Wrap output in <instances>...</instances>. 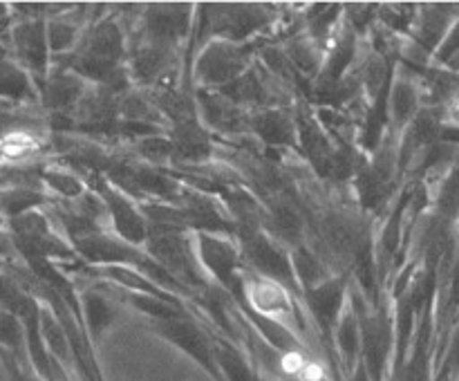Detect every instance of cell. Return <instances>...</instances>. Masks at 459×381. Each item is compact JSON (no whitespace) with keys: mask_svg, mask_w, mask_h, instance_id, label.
<instances>
[{"mask_svg":"<svg viewBox=\"0 0 459 381\" xmlns=\"http://www.w3.org/2000/svg\"><path fill=\"white\" fill-rule=\"evenodd\" d=\"M85 31L81 30L76 22L67 21L63 16H52L48 18V40H49V52L52 58H65L79 48L81 39H83Z\"/></svg>","mask_w":459,"mask_h":381,"instance_id":"603a6c76","label":"cell"},{"mask_svg":"<svg viewBox=\"0 0 459 381\" xmlns=\"http://www.w3.org/2000/svg\"><path fill=\"white\" fill-rule=\"evenodd\" d=\"M299 303V296L291 294L287 287L245 269V299H242L238 307H249L254 312L267 314V316L278 318V321H285L291 325L300 316Z\"/></svg>","mask_w":459,"mask_h":381,"instance_id":"8fae6325","label":"cell"},{"mask_svg":"<svg viewBox=\"0 0 459 381\" xmlns=\"http://www.w3.org/2000/svg\"><path fill=\"white\" fill-rule=\"evenodd\" d=\"M193 25H195V4H146L142 16V43L173 52L179 43L193 39Z\"/></svg>","mask_w":459,"mask_h":381,"instance_id":"52a82bcc","label":"cell"},{"mask_svg":"<svg viewBox=\"0 0 459 381\" xmlns=\"http://www.w3.org/2000/svg\"><path fill=\"white\" fill-rule=\"evenodd\" d=\"M173 143V160L184 161V164H200L213 157V142L204 126L197 121V117L178 121L170 134Z\"/></svg>","mask_w":459,"mask_h":381,"instance_id":"2e32d148","label":"cell"},{"mask_svg":"<svg viewBox=\"0 0 459 381\" xmlns=\"http://www.w3.org/2000/svg\"><path fill=\"white\" fill-rule=\"evenodd\" d=\"M0 348L13 359L18 368L27 375H34L30 361V343H27V327L13 312L0 305Z\"/></svg>","mask_w":459,"mask_h":381,"instance_id":"ac0fdd59","label":"cell"},{"mask_svg":"<svg viewBox=\"0 0 459 381\" xmlns=\"http://www.w3.org/2000/svg\"><path fill=\"white\" fill-rule=\"evenodd\" d=\"M236 238L242 251V263L249 272L287 287L299 299L303 296L290 247L282 245L263 227H242L238 229Z\"/></svg>","mask_w":459,"mask_h":381,"instance_id":"277c9868","label":"cell"},{"mask_svg":"<svg viewBox=\"0 0 459 381\" xmlns=\"http://www.w3.org/2000/svg\"><path fill=\"white\" fill-rule=\"evenodd\" d=\"M251 133L272 148H294L299 142V121L282 108L267 106L247 117Z\"/></svg>","mask_w":459,"mask_h":381,"instance_id":"5bb4252c","label":"cell"},{"mask_svg":"<svg viewBox=\"0 0 459 381\" xmlns=\"http://www.w3.org/2000/svg\"><path fill=\"white\" fill-rule=\"evenodd\" d=\"M343 381H372V379H370V375L366 372V368H363V363H359L357 370L350 372Z\"/></svg>","mask_w":459,"mask_h":381,"instance_id":"cb8c5ba5","label":"cell"},{"mask_svg":"<svg viewBox=\"0 0 459 381\" xmlns=\"http://www.w3.org/2000/svg\"><path fill=\"white\" fill-rule=\"evenodd\" d=\"M94 195L101 197L103 209L110 220V231L121 240L134 247H146L151 222L142 209V202L134 200L130 193L112 184L108 178H99Z\"/></svg>","mask_w":459,"mask_h":381,"instance_id":"9c48e42d","label":"cell"},{"mask_svg":"<svg viewBox=\"0 0 459 381\" xmlns=\"http://www.w3.org/2000/svg\"><path fill=\"white\" fill-rule=\"evenodd\" d=\"M350 303L361 325V363L372 381H388L394 359V314L388 305L370 303L350 285Z\"/></svg>","mask_w":459,"mask_h":381,"instance_id":"7a4b0ae2","label":"cell"},{"mask_svg":"<svg viewBox=\"0 0 459 381\" xmlns=\"http://www.w3.org/2000/svg\"><path fill=\"white\" fill-rule=\"evenodd\" d=\"M12 49L16 54V63L25 67L36 81V85H43L48 81L49 72L54 67L52 52H49L48 40V18L45 16H25L12 27Z\"/></svg>","mask_w":459,"mask_h":381,"instance_id":"30bf717a","label":"cell"},{"mask_svg":"<svg viewBox=\"0 0 459 381\" xmlns=\"http://www.w3.org/2000/svg\"><path fill=\"white\" fill-rule=\"evenodd\" d=\"M45 204H48V193L43 188H31L25 184L0 188V213L4 215L7 224L21 215L43 209Z\"/></svg>","mask_w":459,"mask_h":381,"instance_id":"44dd1931","label":"cell"},{"mask_svg":"<svg viewBox=\"0 0 459 381\" xmlns=\"http://www.w3.org/2000/svg\"><path fill=\"white\" fill-rule=\"evenodd\" d=\"M359 363H361V325L350 303L334 332V370L341 372L345 379L350 372L357 370Z\"/></svg>","mask_w":459,"mask_h":381,"instance_id":"e0dca14e","label":"cell"},{"mask_svg":"<svg viewBox=\"0 0 459 381\" xmlns=\"http://www.w3.org/2000/svg\"><path fill=\"white\" fill-rule=\"evenodd\" d=\"M79 314L85 334L97 348L103 334L119 318V307H117V299L108 296L106 290L99 287V282H94V285H88L85 290L79 291Z\"/></svg>","mask_w":459,"mask_h":381,"instance_id":"7c38bea8","label":"cell"},{"mask_svg":"<svg viewBox=\"0 0 459 381\" xmlns=\"http://www.w3.org/2000/svg\"><path fill=\"white\" fill-rule=\"evenodd\" d=\"M345 18V7L343 4H330V3H316L309 4L307 12H305V22H307V36L309 40L318 45V48H325L327 43L336 39L343 27L341 21Z\"/></svg>","mask_w":459,"mask_h":381,"instance_id":"d6986e66","label":"cell"},{"mask_svg":"<svg viewBox=\"0 0 459 381\" xmlns=\"http://www.w3.org/2000/svg\"><path fill=\"white\" fill-rule=\"evenodd\" d=\"M272 21V12L264 4H195L193 43L197 45V49L209 40L251 43V39L263 34Z\"/></svg>","mask_w":459,"mask_h":381,"instance_id":"6da1fadb","label":"cell"},{"mask_svg":"<svg viewBox=\"0 0 459 381\" xmlns=\"http://www.w3.org/2000/svg\"><path fill=\"white\" fill-rule=\"evenodd\" d=\"M421 112V94L420 88L411 79L402 76V72H394L393 88L388 97V117H390V137L399 142L408 126L417 119Z\"/></svg>","mask_w":459,"mask_h":381,"instance_id":"9a60e30c","label":"cell"},{"mask_svg":"<svg viewBox=\"0 0 459 381\" xmlns=\"http://www.w3.org/2000/svg\"><path fill=\"white\" fill-rule=\"evenodd\" d=\"M197 263L211 285L220 287L236 305L245 299V263L238 238L222 233H193Z\"/></svg>","mask_w":459,"mask_h":381,"instance_id":"3957f363","label":"cell"},{"mask_svg":"<svg viewBox=\"0 0 459 381\" xmlns=\"http://www.w3.org/2000/svg\"><path fill=\"white\" fill-rule=\"evenodd\" d=\"M88 81L67 67H52L48 81L39 88L40 103L52 112H70L88 97Z\"/></svg>","mask_w":459,"mask_h":381,"instance_id":"4fadbf2b","label":"cell"},{"mask_svg":"<svg viewBox=\"0 0 459 381\" xmlns=\"http://www.w3.org/2000/svg\"><path fill=\"white\" fill-rule=\"evenodd\" d=\"M152 332L173 348L191 357L213 381H227L215 359V336H211L193 316L173 321H151Z\"/></svg>","mask_w":459,"mask_h":381,"instance_id":"ba28073f","label":"cell"},{"mask_svg":"<svg viewBox=\"0 0 459 381\" xmlns=\"http://www.w3.org/2000/svg\"><path fill=\"white\" fill-rule=\"evenodd\" d=\"M39 179L45 193H54L63 200H83L90 195L88 179H83L65 166H48V169L40 170Z\"/></svg>","mask_w":459,"mask_h":381,"instance_id":"7402d4cb","label":"cell"},{"mask_svg":"<svg viewBox=\"0 0 459 381\" xmlns=\"http://www.w3.org/2000/svg\"><path fill=\"white\" fill-rule=\"evenodd\" d=\"M0 99L13 103L40 101L39 85L16 61H0Z\"/></svg>","mask_w":459,"mask_h":381,"instance_id":"ffe728a7","label":"cell"},{"mask_svg":"<svg viewBox=\"0 0 459 381\" xmlns=\"http://www.w3.org/2000/svg\"><path fill=\"white\" fill-rule=\"evenodd\" d=\"M350 273L341 272L334 276L325 278L318 285L303 290L300 303L307 309L309 318L316 325L318 336H321L323 345L327 348L332 363H334V332L339 325L341 316L350 305Z\"/></svg>","mask_w":459,"mask_h":381,"instance_id":"8992f818","label":"cell"},{"mask_svg":"<svg viewBox=\"0 0 459 381\" xmlns=\"http://www.w3.org/2000/svg\"><path fill=\"white\" fill-rule=\"evenodd\" d=\"M254 43L209 40L193 56V81L204 88L222 90L251 70Z\"/></svg>","mask_w":459,"mask_h":381,"instance_id":"5b68a950","label":"cell"}]
</instances>
